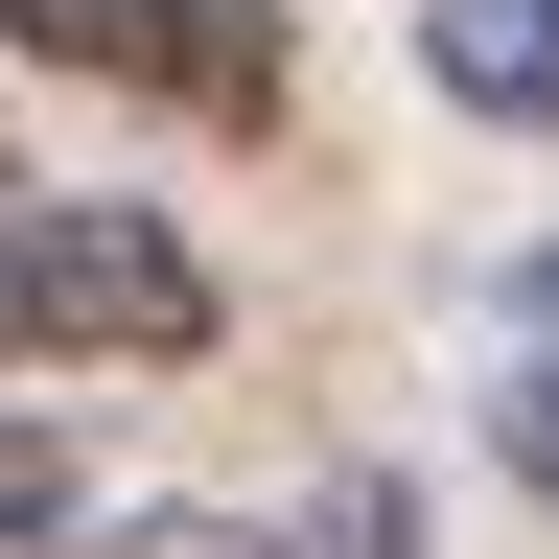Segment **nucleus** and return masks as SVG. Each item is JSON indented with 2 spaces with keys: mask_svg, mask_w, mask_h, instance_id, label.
I'll use <instances>...</instances> for the list:
<instances>
[{
  "mask_svg": "<svg viewBox=\"0 0 559 559\" xmlns=\"http://www.w3.org/2000/svg\"><path fill=\"white\" fill-rule=\"evenodd\" d=\"M489 443H513L536 489H559V234L489 280Z\"/></svg>",
  "mask_w": 559,
  "mask_h": 559,
  "instance_id": "3",
  "label": "nucleus"
},
{
  "mask_svg": "<svg viewBox=\"0 0 559 559\" xmlns=\"http://www.w3.org/2000/svg\"><path fill=\"white\" fill-rule=\"evenodd\" d=\"M210 326L234 280L187 257V210H94V187L0 210V373H187Z\"/></svg>",
  "mask_w": 559,
  "mask_h": 559,
  "instance_id": "1",
  "label": "nucleus"
},
{
  "mask_svg": "<svg viewBox=\"0 0 559 559\" xmlns=\"http://www.w3.org/2000/svg\"><path fill=\"white\" fill-rule=\"evenodd\" d=\"M47 513H70V443H47V419H0V559H24Z\"/></svg>",
  "mask_w": 559,
  "mask_h": 559,
  "instance_id": "5",
  "label": "nucleus"
},
{
  "mask_svg": "<svg viewBox=\"0 0 559 559\" xmlns=\"http://www.w3.org/2000/svg\"><path fill=\"white\" fill-rule=\"evenodd\" d=\"M419 70L489 140H559V0H419Z\"/></svg>",
  "mask_w": 559,
  "mask_h": 559,
  "instance_id": "2",
  "label": "nucleus"
},
{
  "mask_svg": "<svg viewBox=\"0 0 559 559\" xmlns=\"http://www.w3.org/2000/svg\"><path fill=\"white\" fill-rule=\"evenodd\" d=\"M0 47H47V70H117V94H140V0H0Z\"/></svg>",
  "mask_w": 559,
  "mask_h": 559,
  "instance_id": "4",
  "label": "nucleus"
},
{
  "mask_svg": "<svg viewBox=\"0 0 559 559\" xmlns=\"http://www.w3.org/2000/svg\"><path fill=\"white\" fill-rule=\"evenodd\" d=\"M117 559H280V536H234V513H164V536H117Z\"/></svg>",
  "mask_w": 559,
  "mask_h": 559,
  "instance_id": "6",
  "label": "nucleus"
}]
</instances>
